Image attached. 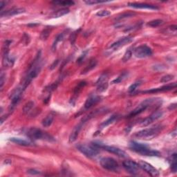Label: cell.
Here are the masks:
<instances>
[{"label":"cell","instance_id":"44dd1931","mask_svg":"<svg viewBox=\"0 0 177 177\" xmlns=\"http://www.w3.org/2000/svg\"><path fill=\"white\" fill-rule=\"evenodd\" d=\"M68 31H69V30L65 31L64 32H62V33H60V34L58 35V36H57L56 37V40H55V41H54L53 44V46H52V50H53V51L56 50L57 44H58L59 42H62V40H64V38H65V36H66V33H67Z\"/></svg>","mask_w":177,"mask_h":177},{"label":"cell","instance_id":"5bb4252c","mask_svg":"<svg viewBox=\"0 0 177 177\" xmlns=\"http://www.w3.org/2000/svg\"><path fill=\"white\" fill-rule=\"evenodd\" d=\"M97 90L99 92L104 91L108 87V75L106 74H103L98 78L96 82Z\"/></svg>","mask_w":177,"mask_h":177},{"label":"cell","instance_id":"5b68a950","mask_svg":"<svg viewBox=\"0 0 177 177\" xmlns=\"http://www.w3.org/2000/svg\"><path fill=\"white\" fill-rule=\"evenodd\" d=\"M26 89L22 85L19 86L18 87H17L14 91L11 93V103L9 106V109L11 111L14 109V108L19 104V103L21 100V98L22 96L23 93H24V90Z\"/></svg>","mask_w":177,"mask_h":177},{"label":"cell","instance_id":"d6a6232c","mask_svg":"<svg viewBox=\"0 0 177 177\" xmlns=\"http://www.w3.org/2000/svg\"><path fill=\"white\" fill-rule=\"evenodd\" d=\"M95 15H96V16L100 17H108L111 15V12L107 10H101V11H98Z\"/></svg>","mask_w":177,"mask_h":177},{"label":"cell","instance_id":"603a6c76","mask_svg":"<svg viewBox=\"0 0 177 177\" xmlns=\"http://www.w3.org/2000/svg\"><path fill=\"white\" fill-rule=\"evenodd\" d=\"M69 13V10L68 9V8H62V9L54 11L53 13L51 14V17H53V18H57V17H60L65 15H66V14H68Z\"/></svg>","mask_w":177,"mask_h":177},{"label":"cell","instance_id":"30bf717a","mask_svg":"<svg viewBox=\"0 0 177 177\" xmlns=\"http://www.w3.org/2000/svg\"><path fill=\"white\" fill-rule=\"evenodd\" d=\"M89 116V115H87L82 120H81L80 123L78 124V125L73 129V131L71 132L70 136H69V142H70V143H74V142L77 140L78 136H79V133L81 131V129H82V128L83 127L84 124H85L86 121L91 118H89L90 116Z\"/></svg>","mask_w":177,"mask_h":177},{"label":"cell","instance_id":"7c38bea8","mask_svg":"<svg viewBox=\"0 0 177 177\" xmlns=\"http://www.w3.org/2000/svg\"><path fill=\"white\" fill-rule=\"evenodd\" d=\"M139 167L141 168L142 170H144L145 172L147 173L152 176H159V172L154 167H153L152 165H150L148 162L145 161H140L138 162Z\"/></svg>","mask_w":177,"mask_h":177},{"label":"cell","instance_id":"3957f363","mask_svg":"<svg viewBox=\"0 0 177 177\" xmlns=\"http://www.w3.org/2000/svg\"><path fill=\"white\" fill-rule=\"evenodd\" d=\"M161 129L162 127L161 125H156L150 127V128L141 130V131L136 133L134 136L138 139L150 140V139H152L153 138L156 137V136L161 132Z\"/></svg>","mask_w":177,"mask_h":177},{"label":"cell","instance_id":"52a82bcc","mask_svg":"<svg viewBox=\"0 0 177 177\" xmlns=\"http://www.w3.org/2000/svg\"><path fill=\"white\" fill-rule=\"evenodd\" d=\"M100 165L108 171H111V172H116L118 170L119 165L118 163L116 162L115 159L109 157H105L103 158L100 161Z\"/></svg>","mask_w":177,"mask_h":177},{"label":"cell","instance_id":"4fadbf2b","mask_svg":"<svg viewBox=\"0 0 177 177\" xmlns=\"http://www.w3.org/2000/svg\"><path fill=\"white\" fill-rule=\"evenodd\" d=\"M132 41H133V37L132 36L124 37L123 38L119 39L116 42L113 43V44L110 46L109 49L114 51H117L118 48L123 47L124 45L129 44V43L132 42Z\"/></svg>","mask_w":177,"mask_h":177},{"label":"cell","instance_id":"8fae6325","mask_svg":"<svg viewBox=\"0 0 177 177\" xmlns=\"http://www.w3.org/2000/svg\"><path fill=\"white\" fill-rule=\"evenodd\" d=\"M123 167L125 169L127 172L132 175H138L139 174V167L138 163H136V162L132 161H125L123 163Z\"/></svg>","mask_w":177,"mask_h":177},{"label":"cell","instance_id":"ab89813d","mask_svg":"<svg viewBox=\"0 0 177 177\" xmlns=\"http://www.w3.org/2000/svg\"><path fill=\"white\" fill-rule=\"evenodd\" d=\"M77 33H78V31H75V32H74V33L71 35L70 42H71V44H74V42H75V40H76V37H77Z\"/></svg>","mask_w":177,"mask_h":177},{"label":"cell","instance_id":"f6af8a7d","mask_svg":"<svg viewBox=\"0 0 177 177\" xmlns=\"http://www.w3.org/2000/svg\"><path fill=\"white\" fill-rule=\"evenodd\" d=\"M5 5H6V2H5L2 1L1 2H0V9L2 10V8L4 7Z\"/></svg>","mask_w":177,"mask_h":177},{"label":"cell","instance_id":"74e56055","mask_svg":"<svg viewBox=\"0 0 177 177\" xmlns=\"http://www.w3.org/2000/svg\"><path fill=\"white\" fill-rule=\"evenodd\" d=\"M88 51H89L88 50L85 51L82 55H81V56H80L79 57H78V59L77 60V62H78V64H80V63L82 62V61L84 60V59H85V57L86 56V54H87Z\"/></svg>","mask_w":177,"mask_h":177},{"label":"cell","instance_id":"d590c367","mask_svg":"<svg viewBox=\"0 0 177 177\" xmlns=\"http://www.w3.org/2000/svg\"><path fill=\"white\" fill-rule=\"evenodd\" d=\"M174 76L173 75H164V76H162L161 78V79L160 80V82L162 83H165V82H170V81L174 79Z\"/></svg>","mask_w":177,"mask_h":177},{"label":"cell","instance_id":"b9f144b4","mask_svg":"<svg viewBox=\"0 0 177 177\" xmlns=\"http://www.w3.org/2000/svg\"><path fill=\"white\" fill-rule=\"evenodd\" d=\"M27 172H28V174H29V175H38L40 174V172H39V171L33 170V169L28 170L27 171Z\"/></svg>","mask_w":177,"mask_h":177},{"label":"cell","instance_id":"4316f807","mask_svg":"<svg viewBox=\"0 0 177 177\" xmlns=\"http://www.w3.org/2000/svg\"><path fill=\"white\" fill-rule=\"evenodd\" d=\"M34 107V103L33 101H29L24 104V107H23V113L24 114H28L31 112Z\"/></svg>","mask_w":177,"mask_h":177},{"label":"cell","instance_id":"4dcf8cb0","mask_svg":"<svg viewBox=\"0 0 177 177\" xmlns=\"http://www.w3.org/2000/svg\"><path fill=\"white\" fill-rule=\"evenodd\" d=\"M53 4L62 6H70L74 4V2L73 1H56L53 2Z\"/></svg>","mask_w":177,"mask_h":177},{"label":"cell","instance_id":"8d00e7d4","mask_svg":"<svg viewBox=\"0 0 177 177\" xmlns=\"http://www.w3.org/2000/svg\"><path fill=\"white\" fill-rule=\"evenodd\" d=\"M132 56V51L131 50H128L125 53H124L123 57L122 58V61H123V62H126L127 61L129 60Z\"/></svg>","mask_w":177,"mask_h":177},{"label":"cell","instance_id":"f35d334b","mask_svg":"<svg viewBox=\"0 0 177 177\" xmlns=\"http://www.w3.org/2000/svg\"><path fill=\"white\" fill-rule=\"evenodd\" d=\"M105 2L104 1H97V0H89V1H85V3L88 5H93V4H100V3H104Z\"/></svg>","mask_w":177,"mask_h":177},{"label":"cell","instance_id":"ba28073f","mask_svg":"<svg viewBox=\"0 0 177 177\" xmlns=\"http://www.w3.org/2000/svg\"><path fill=\"white\" fill-rule=\"evenodd\" d=\"M77 149L80 152L89 158H94L97 156L99 152L98 149L94 146H89L86 145H78L77 146Z\"/></svg>","mask_w":177,"mask_h":177},{"label":"cell","instance_id":"9a60e30c","mask_svg":"<svg viewBox=\"0 0 177 177\" xmlns=\"http://www.w3.org/2000/svg\"><path fill=\"white\" fill-rule=\"evenodd\" d=\"M162 116V112L161 111H156L154 113H153L152 115H150V116L145 118L144 120L141 122V124L142 126H147L149 124H152L153 122L157 120L158 119L160 118Z\"/></svg>","mask_w":177,"mask_h":177},{"label":"cell","instance_id":"9c48e42d","mask_svg":"<svg viewBox=\"0 0 177 177\" xmlns=\"http://www.w3.org/2000/svg\"><path fill=\"white\" fill-rule=\"evenodd\" d=\"M133 54L138 58H145L152 56V51L151 48L146 44H143L134 48Z\"/></svg>","mask_w":177,"mask_h":177},{"label":"cell","instance_id":"cb8c5ba5","mask_svg":"<svg viewBox=\"0 0 177 177\" xmlns=\"http://www.w3.org/2000/svg\"><path fill=\"white\" fill-rule=\"evenodd\" d=\"M10 141L13 143L22 146H31L32 145V143L31 142L24 140V139H21L19 138H11Z\"/></svg>","mask_w":177,"mask_h":177},{"label":"cell","instance_id":"e575fe53","mask_svg":"<svg viewBox=\"0 0 177 177\" xmlns=\"http://www.w3.org/2000/svg\"><path fill=\"white\" fill-rule=\"evenodd\" d=\"M141 85V81H137V82L133 83L132 85L129 87V89H128L129 93H131L132 94V93L134 92L136 90V89H137Z\"/></svg>","mask_w":177,"mask_h":177},{"label":"cell","instance_id":"8992f818","mask_svg":"<svg viewBox=\"0 0 177 177\" xmlns=\"http://www.w3.org/2000/svg\"><path fill=\"white\" fill-rule=\"evenodd\" d=\"M93 146H94L95 147L98 148V149H103L107 152H108L113 154H115L119 157L121 158H127V154L124 152L123 150H122L120 149H119L118 147H116L114 146H109V145H104L103 144H101L100 143H94L93 144Z\"/></svg>","mask_w":177,"mask_h":177},{"label":"cell","instance_id":"2e32d148","mask_svg":"<svg viewBox=\"0 0 177 177\" xmlns=\"http://www.w3.org/2000/svg\"><path fill=\"white\" fill-rule=\"evenodd\" d=\"M26 10L24 8H12L5 11H2L1 17H12L14 15L25 13Z\"/></svg>","mask_w":177,"mask_h":177},{"label":"cell","instance_id":"83f0119b","mask_svg":"<svg viewBox=\"0 0 177 177\" xmlns=\"http://www.w3.org/2000/svg\"><path fill=\"white\" fill-rule=\"evenodd\" d=\"M163 24V21H162V19H154L152 20V21L149 22L147 24V25L148 27H152V28H155V27H158L159 26Z\"/></svg>","mask_w":177,"mask_h":177},{"label":"cell","instance_id":"7a4b0ae2","mask_svg":"<svg viewBox=\"0 0 177 177\" xmlns=\"http://www.w3.org/2000/svg\"><path fill=\"white\" fill-rule=\"evenodd\" d=\"M129 146L133 151L143 156H158L160 155L158 151L150 149L145 145L139 143H137V142L131 141L129 143Z\"/></svg>","mask_w":177,"mask_h":177},{"label":"cell","instance_id":"7bdbcfd3","mask_svg":"<svg viewBox=\"0 0 177 177\" xmlns=\"http://www.w3.org/2000/svg\"><path fill=\"white\" fill-rule=\"evenodd\" d=\"M168 30L170 31V33H176V25H173L172 27H168Z\"/></svg>","mask_w":177,"mask_h":177},{"label":"cell","instance_id":"ee69618b","mask_svg":"<svg viewBox=\"0 0 177 177\" xmlns=\"http://www.w3.org/2000/svg\"><path fill=\"white\" fill-rule=\"evenodd\" d=\"M58 62H59V60H56V61H54L53 63L52 64V65H51L50 69H51V70H53V69H55V67H56V66L57 65V64H58Z\"/></svg>","mask_w":177,"mask_h":177},{"label":"cell","instance_id":"1f68e13d","mask_svg":"<svg viewBox=\"0 0 177 177\" xmlns=\"http://www.w3.org/2000/svg\"><path fill=\"white\" fill-rule=\"evenodd\" d=\"M171 170L173 173H176L177 170V162H176V154H174L172 156V162L171 165Z\"/></svg>","mask_w":177,"mask_h":177},{"label":"cell","instance_id":"277c9868","mask_svg":"<svg viewBox=\"0 0 177 177\" xmlns=\"http://www.w3.org/2000/svg\"><path fill=\"white\" fill-rule=\"evenodd\" d=\"M27 134L28 136V138L33 141L44 140L48 142L55 141V139L51 135L48 134L46 132H43L40 129L36 128V127H32V128L28 129Z\"/></svg>","mask_w":177,"mask_h":177},{"label":"cell","instance_id":"e0dca14e","mask_svg":"<svg viewBox=\"0 0 177 177\" xmlns=\"http://www.w3.org/2000/svg\"><path fill=\"white\" fill-rule=\"evenodd\" d=\"M128 6L134 8L140 9H149V10H158V7L155 5L145 4V3H129Z\"/></svg>","mask_w":177,"mask_h":177},{"label":"cell","instance_id":"ac0fdd59","mask_svg":"<svg viewBox=\"0 0 177 177\" xmlns=\"http://www.w3.org/2000/svg\"><path fill=\"white\" fill-rule=\"evenodd\" d=\"M176 87V83L174 82L172 84H170V85H167L166 86H161V87L159 88H156V89H152L150 90H148V91H143V93H158V92H162V91H170L173 89H175Z\"/></svg>","mask_w":177,"mask_h":177},{"label":"cell","instance_id":"f546056e","mask_svg":"<svg viewBox=\"0 0 177 177\" xmlns=\"http://www.w3.org/2000/svg\"><path fill=\"white\" fill-rule=\"evenodd\" d=\"M127 75H128V73H127V72H124V73H123L119 75L118 78H116L115 80H113L112 83L113 84H118V83H120L121 82H123V81L127 77Z\"/></svg>","mask_w":177,"mask_h":177},{"label":"cell","instance_id":"d4e9b609","mask_svg":"<svg viewBox=\"0 0 177 177\" xmlns=\"http://www.w3.org/2000/svg\"><path fill=\"white\" fill-rule=\"evenodd\" d=\"M53 120H54V116L53 114H50L47 115L42 121V126L44 127H50L52 124V123H53Z\"/></svg>","mask_w":177,"mask_h":177},{"label":"cell","instance_id":"60d3db41","mask_svg":"<svg viewBox=\"0 0 177 177\" xmlns=\"http://www.w3.org/2000/svg\"><path fill=\"white\" fill-rule=\"evenodd\" d=\"M5 75L4 73L1 74V76H0V88H2L4 84V80H5Z\"/></svg>","mask_w":177,"mask_h":177},{"label":"cell","instance_id":"7402d4cb","mask_svg":"<svg viewBox=\"0 0 177 177\" xmlns=\"http://www.w3.org/2000/svg\"><path fill=\"white\" fill-rule=\"evenodd\" d=\"M118 118V116L117 115H113V116H112L110 117V118H109L108 119H107V120L103 122V123L100 124V127L101 129L105 128V127H107V126H109L111 124L114 123V122H116V120H117Z\"/></svg>","mask_w":177,"mask_h":177},{"label":"cell","instance_id":"d6986e66","mask_svg":"<svg viewBox=\"0 0 177 177\" xmlns=\"http://www.w3.org/2000/svg\"><path fill=\"white\" fill-rule=\"evenodd\" d=\"M100 100V96H98L97 95H91L90 96L88 97L87 99H86V102L85 103V108L86 109H89L90 108H91L93 106H94L95 104H97L99 102Z\"/></svg>","mask_w":177,"mask_h":177},{"label":"cell","instance_id":"836d02e7","mask_svg":"<svg viewBox=\"0 0 177 177\" xmlns=\"http://www.w3.org/2000/svg\"><path fill=\"white\" fill-rule=\"evenodd\" d=\"M136 15L135 13H132V12H128V13H123L122 15H119L118 17L117 18L118 20H120V19H127L129 18V17H132L133 16Z\"/></svg>","mask_w":177,"mask_h":177},{"label":"cell","instance_id":"ffe728a7","mask_svg":"<svg viewBox=\"0 0 177 177\" xmlns=\"http://www.w3.org/2000/svg\"><path fill=\"white\" fill-rule=\"evenodd\" d=\"M96 65H97V61L95 60H91L88 65H86L85 66V68L82 71V73H81V74L85 75V74H88L89 72L93 70V69L95 67V66Z\"/></svg>","mask_w":177,"mask_h":177},{"label":"cell","instance_id":"f1b7e54d","mask_svg":"<svg viewBox=\"0 0 177 177\" xmlns=\"http://www.w3.org/2000/svg\"><path fill=\"white\" fill-rule=\"evenodd\" d=\"M86 85V82H81L78 85L75 87V91H74V98H76L77 95L80 94V92L82 91V89L84 88V86Z\"/></svg>","mask_w":177,"mask_h":177},{"label":"cell","instance_id":"6da1fadb","mask_svg":"<svg viewBox=\"0 0 177 177\" xmlns=\"http://www.w3.org/2000/svg\"><path fill=\"white\" fill-rule=\"evenodd\" d=\"M40 52L39 53V54L37 55L35 60L33 61V62L29 70H28L27 76L25 77L24 80L22 84V85L24 86L25 89L29 85V84L32 82V80L35 79V78L37 76V75L39 74L40 69H41V65H40Z\"/></svg>","mask_w":177,"mask_h":177},{"label":"cell","instance_id":"484cf974","mask_svg":"<svg viewBox=\"0 0 177 177\" xmlns=\"http://www.w3.org/2000/svg\"><path fill=\"white\" fill-rule=\"evenodd\" d=\"M52 28L51 27H46L44 30L42 31L41 34H40V39L42 40H46L50 36L51 33Z\"/></svg>","mask_w":177,"mask_h":177}]
</instances>
